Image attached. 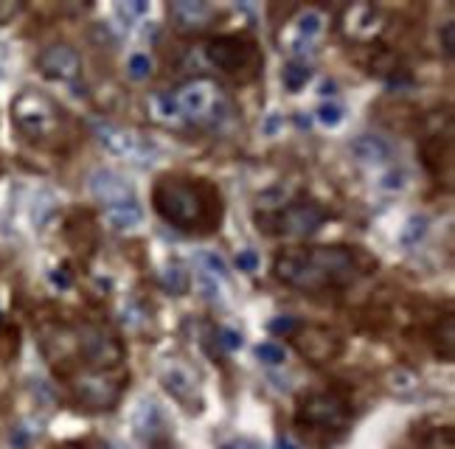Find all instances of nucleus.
Wrapping results in <instances>:
<instances>
[{"label": "nucleus", "instance_id": "72a5a7b5", "mask_svg": "<svg viewBox=\"0 0 455 449\" xmlns=\"http://www.w3.org/2000/svg\"><path fill=\"white\" fill-rule=\"evenodd\" d=\"M51 281H54L59 289H68V286H70V272H68L65 267H59V270L51 272Z\"/></svg>", "mask_w": 455, "mask_h": 449}, {"label": "nucleus", "instance_id": "423d86ee", "mask_svg": "<svg viewBox=\"0 0 455 449\" xmlns=\"http://www.w3.org/2000/svg\"><path fill=\"white\" fill-rule=\"evenodd\" d=\"M76 351L87 360V365L93 371H113L124 362L127 351H124V343L104 326L99 323H85L79 331H76Z\"/></svg>", "mask_w": 455, "mask_h": 449}, {"label": "nucleus", "instance_id": "f257e3e1", "mask_svg": "<svg viewBox=\"0 0 455 449\" xmlns=\"http://www.w3.org/2000/svg\"><path fill=\"white\" fill-rule=\"evenodd\" d=\"M152 205L163 222L186 233H208L223 222V197L208 180L166 175L155 183Z\"/></svg>", "mask_w": 455, "mask_h": 449}, {"label": "nucleus", "instance_id": "c85d7f7f", "mask_svg": "<svg viewBox=\"0 0 455 449\" xmlns=\"http://www.w3.org/2000/svg\"><path fill=\"white\" fill-rule=\"evenodd\" d=\"M439 39H442V48H444V53H447V56L453 59V53H455V23H453V20L442 25V31H439Z\"/></svg>", "mask_w": 455, "mask_h": 449}, {"label": "nucleus", "instance_id": "e433bc0d", "mask_svg": "<svg viewBox=\"0 0 455 449\" xmlns=\"http://www.w3.org/2000/svg\"><path fill=\"white\" fill-rule=\"evenodd\" d=\"M223 449H258V444H256V441H250V438H239V441L225 444Z\"/></svg>", "mask_w": 455, "mask_h": 449}, {"label": "nucleus", "instance_id": "cd10ccee", "mask_svg": "<svg viewBox=\"0 0 455 449\" xmlns=\"http://www.w3.org/2000/svg\"><path fill=\"white\" fill-rule=\"evenodd\" d=\"M318 121H320L323 127H337V124L343 121V107H340V104H335V101L320 104V110H318Z\"/></svg>", "mask_w": 455, "mask_h": 449}, {"label": "nucleus", "instance_id": "aec40b11", "mask_svg": "<svg viewBox=\"0 0 455 449\" xmlns=\"http://www.w3.org/2000/svg\"><path fill=\"white\" fill-rule=\"evenodd\" d=\"M312 79V68L306 62H287L284 70H281V82L289 93H298L306 87V82Z\"/></svg>", "mask_w": 455, "mask_h": 449}, {"label": "nucleus", "instance_id": "f3484780", "mask_svg": "<svg viewBox=\"0 0 455 449\" xmlns=\"http://www.w3.org/2000/svg\"><path fill=\"white\" fill-rule=\"evenodd\" d=\"M172 17L183 25V28H203L211 17H214V8L208 3H189V0H180V3H172Z\"/></svg>", "mask_w": 455, "mask_h": 449}, {"label": "nucleus", "instance_id": "6e6552de", "mask_svg": "<svg viewBox=\"0 0 455 449\" xmlns=\"http://www.w3.org/2000/svg\"><path fill=\"white\" fill-rule=\"evenodd\" d=\"M93 129H96L99 144L110 155H116V158H124V160L147 166V163H152V158L158 152L155 144L149 138H144L141 132H135V129H127V127H118V124H107V121H96Z\"/></svg>", "mask_w": 455, "mask_h": 449}, {"label": "nucleus", "instance_id": "ddd939ff", "mask_svg": "<svg viewBox=\"0 0 455 449\" xmlns=\"http://www.w3.org/2000/svg\"><path fill=\"white\" fill-rule=\"evenodd\" d=\"M320 28H323L320 11L306 8V11H301L295 20H289L284 25V31L278 34V45L284 51H289V53H306L309 45H312V39L320 34Z\"/></svg>", "mask_w": 455, "mask_h": 449}, {"label": "nucleus", "instance_id": "dca6fc26", "mask_svg": "<svg viewBox=\"0 0 455 449\" xmlns=\"http://www.w3.org/2000/svg\"><path fill=\"white\" fill-rule=\"evenodd\" d=\"M132 427H135V433L147 444H155L163 436V427L166 424H163V416H161V410H158L155 402H141L138 410H135V416H132Z\"/></svg>", "mask_w": 455, "mask_h": 449}, {"label": "nucleus", "instance_id": "9b49d317", "mask_svg": "<svg viewBox=\"0 0 455 449\" xmlns=\"http://www.w3.org/2000/svg\"><path fill=\"white\" fill-rule=\"evenodd\" d=\"M37 68L42 76H48L54 82H73L82 73V56L76 48L56 42V45L42 48V53L37 56Z\"/></svg>", "mask_w": 455, "mask_h": 449}, {"label": "nucleus", "instance_id": "6ab92c4d", "mask_svg": "<svg viewBox=\"0 0 455 449\" xmlns=\"http://www.w3.org/2000/svg\"><path fill=\"white\" fill-rule=\"evenodd\" d=\"M144 220V211L141 205L132 200V203H118V205H110L104 208V222L116 230H130V227H138Z\"/></svg>", "mask_w": 455, "mask_h": 449}, {"label": "nucleus", "instance_id": "20e7f679", "mask_svg": "<svg viewBox=\"0 0 455 449\" xmlns=\"http://www.w3.org/2000/svg\"><path fill=\"white\" fill-rule=\"evenodd\" d=\"M349 422H351V410L337 393H309L301 399L295 413L298 427H306L309 433H326V436L329 433L340 436L349 427Z\"/></svg>", "mask_w": 455, "mask_h": 449}, {"label": "nucleus", "instance_id": "2f4dec72", "mask_svg": "<svg viewBox=\"0 0 455 449\" xmlns=\"http://www.w3.org/2000/svg\"><path fill=\"white\" fill-rule=\"evenodd\" d=\"M220 337H223V346H225L228 351H233V348L242 346V334L233 331V329H220Z\"/></svg>", "mask_w": 455, "mask_h": 449}, {"label": "nucleus", "instance_id": "4468645a", "mask_svg": "<svg viewBox=\"0 0 455 449\" xmlns=\"http://www.w3.org/2000/svg\"><path fill=\"white\" fill-rule=\"evenodd\" d=\"M87 189H90L93 200L101 203L104 208L118 205V203H132V200H135L132 186H130L118 172H113V169H96V172H90Z\"/></svg>", "mask_w": 455, "mask_h": 449}, {"label": "nucleus", "instance_id": "412c9836", "mask_svg": "<svg viewBox=\"0 0 455 449\" xmlns=\"http://www.w3.org/2000/svg\"><path fill=\"white\" fill-rule=\"evenodd\" d=\"M152 113H155V118H161V121H180V118H183V113H180V107H177V99H175L172 93H158V96L152 99Z\"/></svg>", "mask_w": 455, "mask_h": 449}, {"label": "nucleus", "instance_id": "4be33fe9", "mask_svg": "<svg viewBox=\"0 0 455 449\" xmlns=\"http://www.w3.org/2000/svg\"><path fill=\"white\" fill-rule=\"evenodd\" d=\"M453 326H455L453 315H444V320H439V326H436V343H439V351L444 354L447 362L453 360V346H455Z\"/></svg>", "mask_w": 455, "mask_h": 449}, {"label": "nucleus", "instance_id": "f8f14e48", "mask_svg": "<svg viewBox=\"0 0 455 449\" xmlns=\"http://www.w3.org/2000/svg\"><path fill=\"white\" fill-rule=\"evenodd\" d=\"M161 382H163L166 393L172 399H177L186 410H200V405H203V399H200V382H197V374L189 365L169 362L161 371Z\"/></svg>", "mask_w": 455, "mask_h": 449}, {"label": "nucleus", "instance_id": "5701e85b", "mask_svg": "<svg viewBox=\"0 0 455 449\" xmlns=\"http://www.w3.org/2000/svg\"><path fill=\"white\" fill-rule=\"evenodd\" d=\"M425 233H428V217H411L402 227V233H399V241L405 247H413Z\"/></svg>", "mask_w": 455, "mask_h": 449}, {"label": "nucleus", "instance_id": "473e14b6", "mask_svg": "<svg viewBox=\"0 0 455 449\" xmlns=\"http://www.w3.org/2000/svg\"><path fill=\"white\" fill-rule=\"evenodd\" d=\"M147 11H149V3H144V0H135V3L121 6V14H127V17H141Z\"/></svg>", "mask_w": 455, "mask_h": 449}, {"label": "nucleus", "instance_id": "a878e982", "mask_svg": "<svg viewBox=\"0 0 455 449\" xmlns=\"http://www.w3.org/2000/svg\"><path fill=\"white\" fill-rule=\"evenodd\" d=\"M166 286L175 292V295H183L189 289V272L183 267H169L166 270Z\"/></svg>", "mask_w": 455, "mask_h": 449}, {"label": "nucleus", "instance_id": "a211bd4d", "mask_svg": "<svg viewBox=\"0 0 455 449\" xmlns=\"http://www.w3.org/2000/svg\"><path fill=\"white\" fill-rule=\"evenodd\" d=\"M351 155L363 163H382L391 158V146L377 135H357L351 141Z\"/></svg>", "mask_w": 455, "mask_h": 449}, {"label": "nucleus", "instance_id": "1a4fd4ad", "mask_svg": "<svg viewBox=\"0 0 455 449\" xmlns=\"http://www.w3.org/2000/svg\"><path fill=\"white\" fill-rule=\"evenodd\" d=\"M295 334V348L301 357H306L312 365H323V362H332L343 354V340L326 329V326H306L301 331H292Z\"/></svg>", "mask_w": 455, "mask_h": 449}, {"label": "nucleus", "instance_id": "4c0bfd02", "mask_svg": "<svg viewBox=\"0 0 455 449\" xmlns=\"http://www.w3.org/2000/svg\"><path fill=\"white\" fill-rule=\"evenodd\" d=\"M278 124H281V118H278V115H273V118L264 124V132H267V135H273V132L278 129Z\"/></svg>", "mask_w": 455, "mask_h": 449}, {"label": "nucleus", "instance_id": "bb28decb", "mask_svg": "<svg viewBox=\"0 0 455 449\" xmlns=\"http://www.w3.org/2000/svg\"><path fill=\"white\" fill-rule=\"evenodd\" d=\"M256 357L264 362V365H281L284 362V348L275 346V343H261L256 348Z\"/></svg>", "mask_w": 455, "mask_h": 449}, {"label": "nucleus", "instance_id": "b1692460", "mask_svg": "<svg viewBox=\"0 0 455 449\" xmlns=\"http://www.w3.org/2000/svg\"><path fill=\"white\" fill-rule=\"evenodd\" d=\"M127 73H130L135 82L147 79V76L152 73V59H149L147 53H132L130 62H127Z\"/></svg>", "mask_w": 455, "mask_h": 449}, {"label": "nucleus", "instance_id": "393cba45", "mask_svg": "<svg viewBox=\"0 0 455 449\" xmlns=\"http://www.w3.org/2000/svg\"><path fill=\"white\" fill-rule=\"evenodd\" d=\"M51 214H54V197L42 191V194H39V197L34 200V211H31V220H34V224H37V227H42V224H45V220H48Z\"/></svg>", "mask_w": 455, "mask_h": 449}, {"label": "nucleus", "instance_id": "7ed1b4c3", "mask_svg": "<svg viewBox=\"0 0 455 449\" xmlns=\"http://www.w3.org/2000/svg\"><path fill=\"white\" fill-rule=\"evenodd\" d=\"M206 53L211 59V65H217L220 70H225L228 76L233 79H253L261 68V51L256 45V39L244 37V34H223V37H214L208 45H206Z\"/></svg>", "mask_w": 455, "mask_h": 449}, {"label": "nucleus", "instance_id": "f03ea898", "mask_svg": "<svg viewBox=\"0 0 455 449\" xmlns=\"http://www.w3.org/2000/svg\"><path fill=\"white\" fill-rule=\"evenodd\" d=\"M11 121L28 141H48L59 129V107L39 90H23L11 101Z\"/></svg>", "mask_w": 455, "mask_h": 449}, {"label": "nucleus", "instance_id": "9d476101", "mask_svg": "<svg viewBox=\"0 0 455 449\" xmlns=\"http://www.w3.org/2000/svg\"><path fill=\"white\" fill-rule=\"evenodd\" d=\"M76 396L79 402H85L87 407H96V410H110L118 399H121V379L104 374V371H90V374H82L76 379Z\"/></svg>", "mask_w": 455, "mask_h": 449}, {"label": "nucleus", "instance_id": "c756f323", "mask_svg": "<svg viewBox=\"0 0 455 449\" xmlns=\"http://www.w3.org/2000/svg\"><path fill=\"white\" fill-rule=\"evenodd\" d=\"M267 329L273 331V334H292L298 326H295V317H289V315H281V317H275V320H270L267 323Z\"/></svg>", "mask_w": 455, "mask_h": 449}, {"label": "nucleus", "instance_id": "39448f33", "mask_svg": "<svg viewBox=\"0 0 455 449\" xmlns=\"http://www.w3.org/2000/svg\"><path fill=\"white\" fill-rule=\"evenodd\" d=\"M326 220L323 208L315 203H289L278 211H258L256 224L270 236H309Z\"/></svg>", "mask_w": 455, "mask_h": 449}, {"label": "nucleus", "instance_id": "58836bf2", "mask_svg": "<svg viewBox=\"0 0 455 449\" xmlns=\"http://www.w3.org/2000/svg\"><path fill=\"white\" fill-rule=\"evenodd\" d=\"M278 449H298V447H292L289 441H278Z\"/></svg>", "mask_w": 455, "mask_h": 449}, {"label": "nucleus", "instance_id": "7c9ffc66", "mask_svg": "<svg viewBox=\"0 0 455 449\" xmlns=\"http://www.w3.org/2000/svg\"><path fill=\"white\" fill-rule=\"evenodd\" d=\"M236 267H239L242 272H256V267H258V255H256L253 250H242V253L236 255Z\"/></svg>", "mask_w": 455, "mask_h": 449}, {"label": "nucleus", "instance_id": "0eeeda50", "mask_svg": "<svg viewBox=\"0 0 455 449\" xmlns=\"http://www.w3.org/2000/svg\"><path fill=\"white\" fill-rule=\"evenodd\" d=\"M175 99H177L180 113L189 115L192 121H217L225 113V93L208 76H197L186 82Z\"/></svg>", "mask_w": 455, "mask_h": 449}, {"label": "nucleus", "instance_id": "c9c22d12", "mask_svg": "<svg viewBox=\"0 0 455 449\" xmlns=\"http://www.w3.org/2000/svg\"><path fill=\"white\" fill-rule=\"evenodd\" d=\"M203 261H206L217 275H225V261H223V258H217V255H211V253H208V255H203Z\"/></svg>", "mask_w": 455, "mask_h": 449}, {"label": "nucleus", "instance_id": "2eb2a0df", "mask_svg": "<svg viewBox=\"0 0 455 449\" xmlns=\"http://www.w3.org/2000/svg\"><path fill=\"white\" fill-rule=\"evenodd\" d=\"M343 31L351 39H371L382 31V14L368 3H354L343 11Z\"/></svg>", "mask_w": 455, "mask_h": 449}, {"label": "nucleus", "instance_id": "f704fd0d", "mask_svg": "<svg viewBox=\"0 0 455 449\" xmlns=\"http://www.w3.org/2000/svg\"><path fill=\"white\" fill-rule=\"evenodd\" d=\"M17 11H20V3H6V0H0V23L11 20Z\"/></svg>", "mask_w": 455, "mask_h": 449}]
</instances>
